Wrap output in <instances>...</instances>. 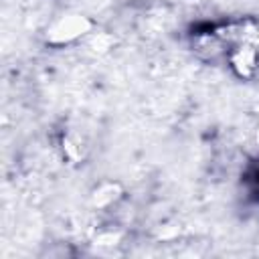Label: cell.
Instances as JSON below:
<instances>
[{
    "mask_svg": "<svg viewBox=\"0 0 259 259\" xmlns=\"http://www.w3.org/2000/svg\"><path fill=\"white\" fill-rule=\"evenodd\" d=\"M81 30H83V18L71 16V18L63 20L59 26H55V30L51 32V36H55L57 40H67L71 36H77Z\"/></svg>",
    "mask_w": 259,
    "mask_h": 259,
    "instance_id": "cell-1",
    "label": "cell"
}]
</instances>
